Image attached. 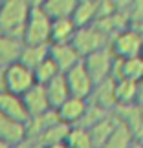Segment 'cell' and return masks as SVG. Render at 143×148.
Instances as JSON below:
<instances>
[{"instance_id": "e575fe53", "label": "cell", "mask_w": 143, "mask_h": 148, "mask_svg": "<svg viewBox=\"0 0 143 148\" xmlns=\"http://www.w3.org/2000/svg\"><path fill=\"white\" fill-rule=\"evenodd\" d=\"M99 2H110V0H99Z\"/></svg>"}, {"instance_id": "8992f818", "label": "cell", "mask_w": 143, "mask_h": 148, "mask_svg": "<svg viewBox=\"0 0 143 148\" xmlns=\"http://www.w3.org/2000/svg\"><path fill=\"white\" fill-rule=\"evenodd\" d=\"M35 84V77L33 71L28 66H24L22 62H13V64L4 68V86L6 92L13 93V95H24Z\"/></svg>"}, {"instance_id": "44dd1931", "label": "cell", "mask_w": 143, "mask_h": 148, "mask_svg": "<svg viewBox=\"0 0 143 148\" xmlns=\"http://www.w3.org/2000/svg\"><path fill=\"white\" fill-rule=\"evenodd\" d=\"M79 0H44L41 4L42 11L51 20L53 18H72V13L75 9Z\"/></svg>"}, {"instance_id": "1f68e13d", "label": "cell", "mask_w": 143, "mask_h": 148, "mask_svg": "<svg viewBox=\"0 0 143 148\" xmlns=\"http://www.w3.org/2000/svg\"><path fill=\"white\" fill-rule=\"evenodd\" d=\"M128 148H143V143H141V141H138V139H136V141H134V143L130 145Z\"/></svg>"}, {"instance_id": "603a6c76", "label": "cell", "mask_w": 143, "mask_h": 148, "mask_svg": "<svg viewBox=\"0 0 143 148\" xmlns=\"http://www.w3.org/2000/svg\"><path fill=\"white\" fill-rule=\"evenodd\" d=\"M68 130L70 126L64 124L62 121L51 124L50 128H46L41 135H37L33 141H37V143H41L42 146H50V145H55V143H64L66 135H68Z\"/></svg>"}, {"instance_id": "484cf974", "label": "cell", "mask_w": 143, "mask_h": 148, "mask_svg": "<svg viewBox=\"0 0 143 148\" xmlns=\"http://www.w3.org/2000/svg\"><path fill=\"white\" fill-rule=\"evenodd\" d=\"M33 77H35V82L37 84H46L50 82L51 79H53L55 75H59V70H57V66H55V62L50 59V57H46L39 66L33 68Z\"/></svg>"}, {"instance_id": "7c38bea8", "label": "cell", "mask_w": 143, "mask_h": 148, "mask_svg": "<svg viewBox=\"0 0 143 148\" xmlns=\"http://www.w3.org/2000/svg\"><path fill=\"white\" fill-rule=\"evenodd\" d=\"M88 102L103 108L106 112H112L116 108V95H114V79H105V81L94 84L92 92L88 95Z\"/></svg>"}, {"instance_id": "7402d4cb", "label": "cell", "mask_w": 143, "mask_h": 148, "mask_svg": "<svg viewBox=\"0 0 143 148\" xmlns=\"http://www.w3.org/2000/svg\"><path fill=\"white\" fill-rule=\"evenodd\" d=\"M114 128H116V119H114L112 112H110L108 117H105L103 121L94 124L92 128H88V134H90V139H92L94 148H101L105 145L106 139L110 137V134L114 132Z\"/></svg>"}, {"instance_id": "2e32d148", "label": "cell", "mask_w": 143, "mask_h": 148, "mask_svg": "<svg viewBox=\"0 0 143 148\" xmlns=\"http://www.w3.org/2000/svg\"><path fill=\"white\" fill-rule=\"evenodd\" d=\"M42 86H44V92H46V97H48V102H50L51 110H57L62 102L70 97V90H68L66 79H64L62 73L55 75L50 82L42 84Z\"/></svg>"}, {"instance_id": "3957f363", "label": "cell", "mask_w": 143, "mask_h": 148, "mask_svg": "<svg viewBox=\"0 0 143 148\" xmlns=\"http://www.w3.org/2000/svg\"><path fill=\"white\" fill-rule=\"evenodd\" d=\"M50 27L51 18L42 11L41 5H33L26 24L22 27V44H50Z\"/></svg>"}, {"instance_id": "d6986e66", "label": "cell", "mask_w": 143, "mask_h": 148, "mask_svg": "<svg viewBox=\"0 0 143 148\" xmlns=\"http://www.w3.org/2000/svg\"><path fill=\"white\" fill-rule=\"evenodd\" d=\"M20 49H22V40L19 37L0 33V68H6L19 60Z\"/></svg>"}, {"instance_id": "9c48e42d", "label": "cell", "mask_w": 143, "mask_h": 148, "mask_svg": "<svg viewBox=\"0 0 143 148\" xmlns=\"http://www.w3.org/2000/svg\"><path fill=\"white\" fill-rule=\"evenodd\" d=\"M48 57L55 62L57 70H59L61 73L68 71L70 68H73L75 64L81 62V55H79L77 49L72 46V42H66V44H50Z\"/></svg>"}, {"instance_id": "836d02e7", "label": "cell", "mask_w": 143, "mask_h": 148, "mask_svg": "<svg viewBox=\"0 0 143 148\" xmlns=\"http://www.w3.org/2000/svg\"><path fill=\"white\" fill-rule=\"evenodd\" d=\"M0 148H9V146H8V145H6V143H4V141H0Z\"/></svg>"}, {"instance_id": "d4e9b609", "label": "cell", "mask_w": 143, "mask_h": 148, "mask_svg": "<svg viewBox=\"0 0 143 148\" xmlns=\"http://www.w3.org/2000/svg\"><path fill=\"white\" fill-rule=\"evenodd\" d=\"M64 143L68 148H94L88 130L81 126H70Z\"/></svg>"}, {"instance_id": "ffe728a7", "label": "cell", "mask_w": 143, "mask_h": 148, "mask_svg": "<svg viewBox=\"0 0 143 148\" xmlns=\"http://www.w3.org/2000/svg\"><path fill=\"white\" fill-rule=\"evenodd\" d=\"M48 49H50V44H22L19 62L33 70L48 57Z\"/></svg>"}, {"instance_id": "d6a6232c", "label": "cell", "mask_w": 143, "mask_h": 148, "mask_svg": "<svg viewBox=\"0 0 143 148\" xmlns=\"http://www.w3.org/2000/svg\"><path fill=\"white\" fill-rule=\"evenodd\" d=\"M31 2H33V5H41L44 0H31Z\"/></svg>"}, {"instance_id": "4dcf8cb0", "label": "cell", "mask_w": 143, "mask_h": 148, "mask_svg": "<svg viewBox=\"0 0 143 148\" xmlns=\"http://www.w3.org/2000/svg\"><path fill=\"white\" fill-rule=\"evenodd\" d=\"M30 148H44L41 143H37V141H33V139H30Z\"/></svg>"}, {"instance_id": "4316f807", "label": "cell", "mask_w": 143, "mask_h": 148, "mask_svg": "<svg viewBox=\"0 0 143 148\" xmlns=\"http://www.w3.org/2000/svg\"><path fill=\"white\" fill-rule=\"evenodd\" d=\"M108 115H110V112H106V110H103V108L92 104V102H88L86 110H84V115H83L81 121H79L77 126L88 130V128H92L94 124H97L99 121H103L105 117H108Z\"/></svg>"}, {"instance_id": "7a4b0ae2", "label": "cell", "mask_w": 143, "mask_h": 148, "mask_svg": "<svg viewBox=\"0 0 143 148\" xmlns=\"http://www.w3.org/2000/svg\"><path fill=\"white\" fill-rule=\"evenodd\" d=\"M141 44H143L141 27L127 26L112 35L108 48L112 49L116 59H132V57H140Z\"/></svg>"}, {"instance_id": "9a60e30c", "label": "cell", "mask_w": 143, "mask_h": 148, "mask_svg": "<svg viewBox=\"0 0 143 148\" xmlns=\"http://www.w3.org/2000/svg\"><path fill=\"white\" fill-rule=\"evenodd\" d=\"M20 97H22L24 108H26V112H28V117H33V115H39V113L46 112V110H51L42 84H37L35 82L24 95H20Z\"/></svg>"}, {"instance_id": "83f0119b", "label": "cell", "mask_w": 143, "mask_h": 148, "mask_svg": "<svg viewBox=\"0 0 143 148\" xmlns=\"http://www.w3.org/2000/svg\"><path fill=\"white\" fill-rule=\"evenodd\" d=\"M9 148H30V139H24L22 143H17V145H11Z\"/></svg>"}, {"instance_id": "cb8c5ba5", "label": "cell", "mask_w": 143, "mask_h": 148, "mask_svg": "<svg viewBox=\"0 0 143 148\" xmlns=\"http://www.w3.org/2000/svg\"><path fill=\"white\" fill-rule=\"evenodd\" d=\"M134 141H136V137L130 134V130L125 128L121 123L116 121V128H114V132L110 134V137L106 139V143L103 145L101 148H128Z\"/></svg>"}, {"instance_id": "30bf717a", "label": "cell", "mask_w": 143, "mask_h": 148, "mask_svg": "<svg viewBox=\"0 0 143 148\" xmlns=\"http://www.w3.org/2000/svg\"><path fill=\"white\" fill-rule=\"evenodd\" d=\"M86 106H88V99L73 97V95H70V97L62 102L55 112H57L59 119L64 124H68V126H77L79 121H81L83 115H84Z\"/></svg>"}, {"instance_id": "f1b7e54d", "label": "cell", "mask_w": 143, "mask_h": 148, "mask_svg": "<svg viewBox=\"0 0 143 148\" xmlns=\"http://www.w3.org/2000/svg\"><path fill=\"white\" fill-rule=\"evenodd\" d=\"M6 92V86H4V68H0V93Z\"/></svg>"}, {"instance_id": "5bb4252c", "label": "cell", "mask_w": 143, "mask_h": 148, "mask_svg": "<svg viewBox=\"0 0 143 148\" xmlns=\"http://www.w3.org/2000/svg\"><path fill=\"white\" fill-rule=\"evenodd\" d=\"M0 115L9 117L13 121L19 123H28V112L24 108V102H22L20 95H13L9 92H2L0 93Z\"/></svg>"}, {"instance_id": "e0dca14e", "label": "cell", "mask_w": 143, "mask_h": 148, "mask_svg": "<svg viewBox=\"0 0 143 148\" xmlns=\"http://www.w3.org/2000/svg\"><path fill=\"white\" fill-rule=\"evenodd\" d=\"M24 139H28L24 123H19L9 117L0 115V141H4L8 146H11V145L22 143Z\"/></svg>"}, {"instance_id": "6da1fadb", "label": "cell", "mask_w": 143, "mask_h": 148, "mask_svg": "<svg viewBox=\"0 0 143 148\" xmlns=\"http://www.w3.org/2000/svg\"><path fill=\"white\" fill-rule=\"evenodd\" d=\"M31 9V0H0V33L20 38Z\"/></svg>"}, {"instance_id": "f546056e", "label": "cell", "mask_w": 143, "mask_h": 148, "mask_svg": "<svg viewBox=\"0 0 143 148\" xmlns=\"http://www.w3.org/2000/svg\"><path fill=\"white\" fill-rule=\"evenodd\" d=\"M44 148H68L66 143H55V145H50V146H44Z\"/></svg>"}, {"instance_id": "277c9868", "label": "cell", "mask_w": 143, "mask_h": 148, "mask_svg": "<svg viewBox=\"0 0 143 148\" xmlns=\"http://www.w3.org/2000/svg\"><path fill=\"white\" fill-rule=\"evenodd\" d=\"M108 44H110V35L101 26H97L95 22L84 27H77L75 35L72 38V46L77 49L81 59L86 57L88 53H92V51L106 48Z\"/></svg>"}, {"instance_id": "4fadbf2b", "label": "cell", "mask_w": 143, "mask_h": 148, "mask_svg": "<svg viewBox=\"0 0 143 148\" xmlns=\"http://www.w3.org/2000/svg\"><path fill=\"white\" fill-rule=\"evenodd\" d=\"M116 106L119 104H141V82L119 79L114 81Z\"/></svg>"}, {"instance_id": "5b68a950", "label": "cell", "mask_w": 143, "mask_h": 148, "mask_svg": "<svg viewBox=\"0 0 143 148\" xmlns=\"http://www.w3.org/2000/svg\"><path fill=\"white\" fill-rule=\"evenodd\" d=\"M114 60H116V57H114L112 49L106 46V48H101V49H97V51L88 53L86 57H83L81 62H83L84 70L88 71L92 82L97 84V82L105 81V79H110Z\"/></svg>"}, {"instance_id": "8fae6325", "label": "cell", "mask_w": 143, "mask_h": 148, "mask_svg": "<svg viewBox=\"0 0 143 148\" xmlns=\"http://www.w3.org/2000/svg\"><path fill=\"white\" fill-rule=\"evenodd\" d=\"M143 75V60L141 57H132V59H116L112 66V75L110 79L119 81V79H127V81H138L141 82Z\"/></svg>"}, {"instance_id": "ba28073f", "label": "cell", "mask_w": 143, "mask_h": 148, "mask_svg": "<svg viewBox=\"0 0 143 148\" xmlns=\"http://www.w3.org/2000/svg\"><path fill=\"white\" fill-rule=\"evenodd\" d=\"M62 75H64V79H66L70 95L88 99V95H90V92H92V88H94V82H92V79H90L88 71L84 70L83 62H79V64H75L73 68H70V70L64 71Z\"/></svg>"}, {"instance_id": "52a82bcc", "label": "cell", "mask_w": 143, "mask_h": 148, "mask_svg": "<svg viewBox=\"0 0 143 148\" xmlns=\"http://www.w3.org/2000/svg\"><path fill=\"white\" fill-rule=\"evenodd\" d=\"M112 115L117 123H121L125 128H128L136 139L141 141V132H143L141 104H119L112 110Z\"/></svg>"}, {"instance_id": "ac0fdd59", "label": "cell", "mask_w": 143, "mask_h": 148, "mask_svg": "<svg viewBox=\"0 0 143 148\" xmlns=\"http://www.w3.org/2000/svg\"><path fill=\"white\" fill-rule=\"evenodd\" d=\"M77 26L72 18H53L50 27V44H66L72 42Z\"/></svg>"}]
</instances>
